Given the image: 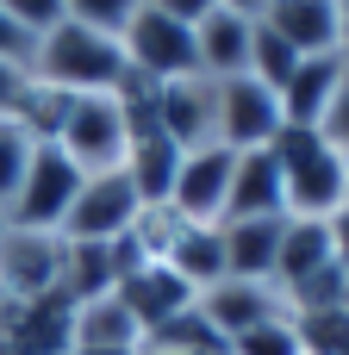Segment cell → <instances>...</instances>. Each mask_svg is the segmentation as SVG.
<instances>
[{"mask_svg": "<svg viewBox=\"0 0 349 355\" xmlns=\"http://www.w3.org/2000/svg\"><path fill=\"white\" fill-rule=\"evenodd\" d=\"M269 156L281 162V187H287V218H331L349 193V156L331 150L318 131L306 125H281Z\"/></svg>", "mask_w": 349, "mask_h": 355, "instance_id": "cell-1", "label": "cell"}, {"mask_svg": "<svg viewBox=\"0 0 349 355\" xmlns=\"http://www.w3.org/2000/svg\"><path fill=\"white\" fill-rule=\"evenodd\" d=\"M25 75L31 81H44V87H62V94H112V81L125 75V50H119V37H100V31H87V25H50L37 44H31V62H25Z\"/></svg>", "mask_w": 349, "mask_h": 355, "instance_id": "cell-2", "label": "cell"}, {"mask_svg": "<svg viewBox=\"0 0 349 355\" xmlns=\"http://www.w3.org/2000/svg\"><path fill=\"white\" fill-rule=\"evenodd\" d=\"M281 131V100L275 87L250 81V75H225L212 81V144H225L231 156L244 150H269Z\"/></svg>", "mask_w": 349, "mask_h": 355, "instance_id": "cell-3", "label": "cell"}, {"mask_svg": "<svg viewBox=\"0 0 349 355\" xmlns=\"http://www.w3.org/2000/svg\"><path fill=\"white\" fill-rule=\"evenodd\" d=\"M75 187H81V168L56 150V144H37L31 150V168L6 206V225H25V231H62L69 206H75Z\"/></svg>", "mask_w": 349, "mask_h": 355, "instance_id": "cell-4", "label": "cell"}, {"mask_svg": "<svg viewBox=\"0 0 349 355\" xmlns=\"http://www.w3.org/2000/svg\"><path fill=\"white\" fill-rule=\"evenodd\" d=\"M56 150H62L81 175L119 168L125 150H131V131H125V112L112 106V94H81V100L69 106V125H62Z\"/></svg>", "mask_w": 349, "mask_h": 355, "instance_id": "cell-5", "label": "cell"}, {"mask_svg": "<svg viewBox=\"0 0 349 355\" xmlns=\"http://www.w3.org/2000/svg\"><path fill=\"white\" fill-rule=\"evenodd\" d=\"M137 212H144V200H137V187L125 181V168L81 175L75 206H69V218H62V237H69V243H112V237H125V231L137 225Z\"/></svg>", "mask_w": 349, "mask_h": 355, "instance_id": "cell-6", "label": "cell"}, {"mask_svg": "<svg viewBox=\"0 0 349 355\" xmlns=\"http://www.w3.org/2000/svg\"><path fill=\"white\" fill-rule=\"evenodd\" d=\"M125 50V69L150 75V81H181V75H200V50H194V25H175L150 6H137V19L125 25L119 37Z\"/></svg>", "mask_w": 349, "mask_h": 355, "instance_id": "cell-7", "label": "cell"}, {"mask_svg": "<svg viewBox=\"0 0 349 355\" xmlns=\"http://www.w3.org/2000/svg\"><path fill=\"white\" fill-rule=\"evenodd\" d=\"M231 168L237 156L225 144H200V150H181V168H175V187L162 206H175L181 225H225V193H231Z\"/></svg>", "mask_w": 349, "mask_h": 355, "instance_id": "cell-8", "label": "cell"}, {"mask_svg": "<svg viewBox=\"0 0 349 355\" xmlns=\"http://www.w3.org/2000/svg\"><path fill=\"white\" fill-rule=\"evenodd\" d=\"M62 281V231H25L6 225L0 231V287L6 300H44Z\"/></svg>", "mask_w": 349, "mask_h": 355, "instance_id": "cell-9", "label": "cell"}, {"mask_svg": "<svg viewBox=\"0 0 349 355\" xmlns=\"http://www.w3.org/2000/svg\"><path fill=\"white\" fill-rule=\"evenodd\" d=\"M194 306H200V318L225 337V349H231L244 331H256V324H269V318H287V300H281L275 281H237V275H225V281H212L206 293H194Z\"/></svg>", "mask_w": 349, "mask_h": 355, "instance_id": "cell-10", "label": "cell"}, {"mask_svg": "<svg viewBox=\"0 0 349 355\" xmlns=\"http://www.w3.org/2000/svg\"><path fill=\"white\" fill-rule=\"evenodd\" d=\"M75 349V306L62 293L44 300H12L0 324V355H69Z\"/></svg>", "mask_w": 349, "mask_h": 355, "instance_id": "cell-11", "label": "cell"}, {"mask_svg": "<svg viewBox=\"0 0 349 355\" xmlns=\"http://www.w3.org/2000/svg\"><path fill=\"white\" fill-rule=\"evenodd\" d=\"M156 131H162L175 150L212 144V75L162 81V94H156Z\"/></svg>", "mask_w": 349, "mask_h": 355, "instance_id": "cell-12", "label": "cell"}, {"mask_svg": "<svg viewBox=\"0 0 349 355\" xmlns=\"http://www.w3.org/2000/svg\"><path fill=\"white\" fill-rule=\"evenodd\" d=\"M225 218H287V187H281V162L269 150H244L231 168V193H225Z\"/></svg>", "mask_w": 349, "mask_h": 355, "instance_id": "cell-13", "label": "cell"}, {"mask_svg": "<svg viewBox=\"0 0 349 355\" xmlns=\"http://www.w3.org/2000/svg\"><path fill=\"white\" fill-rule=\"evenodd\" d=\"M262 25L293 50V56H337V6L331 0H275Z\"/></svg>", "mask_w": 349, "mask_h": 355, "instance_id": "cell-14", "label": "cell"}, {"mask_svg": "<svg viewBox=\"0 0 349 355\" xmlns=\"http://www.w3.org/2000/svg\"><path fill=\"white\" fill-rule=\"evenodd\" d=\"M281 225L287 218H225V275L237 281H275V256H281Z\"/></svg>", "mask_w": 349, "mask_h": 355, "instance_id": "cell-15", "label": "cell"}, {"mask_svg": "<svg viewBox=\"0 0 349 355\" xmlns=\"http://www.w3.org/2000/svg\"><path fill=\"white\" fill-rule=\"evenodd\" d=\"M337 75H343V56H300V69L287 75V87L275 94L281 100V125H306L318 131L331 94H337Z\"/></svg>", "mask_w": 349, "mask_h": 355, "instance_id": "cell-16", "label": "cell"}, {"mask_svg": "<svg viewBox=\"0 0 349 355\" xmlns=\"http://www.w3.org/2000/svg\"><path fill=\"white\" fill-rule=\"evenodd\" d=\"M112 293L131 306V318H137L144 331H156L162 318H175V312H187V306H194V287H187V281H175V275H169V262H144V268H137V275H125Z\"/></svg>", "mask_w": 349, "mask_h": 355, "instance_id": "cell-17", "label": "cell"}, {"mask_svg": "<svg viewBox=\"0 0 349 355\" xmlns=\"http://www.w3.org/2000/svg\"><path fill=\"white\" fill-rule=\"evenodd\" d=\"M250 19H237V12H206L200 25H194V50H200V75H212V81H225V75H244L250 69Z\"/></svg>", "mask_w": 349, "mask_h": 355, "instance_id": "cell-18", "label": "cell"}, {"mask_svg": "<svg viewBox=\"0 0 349 355\" xmlns=\"http://www.w3.org/2000/svg\"><path fill=\"white\" fill-rule=\"evenodd\" d=\"M75 349H119L137 355L144 349V324L131 318V306L119 293H100L87 306H75Z\"/></svg>", "mask_w": 349, "mask_h": 355, "instance_id": "cell-19", "label": "cell"}, {"mask_svg": "<svg viewBox=\"0 0 349 355\" xmlns=\"http://www.w3.org/2000/svg\"><path fill=\"white\" fill-rule=\"evenodd\" d=\"M337 256H331V225L325 218H287L281 225V256H275V287L287 293V287H300V281H312L318 268H331Z\"/></svg>", "mask_w": 349, "mask_h": 355, "instance_id": "cell-20", "label": "cell"}, {"mask_svg": "<svg viewBox=\"0 0 349 355\" xmlns=\"http://www.w3.org/2000/svg\"><path fill=\"white\" fill-rule=\"evenodd\" d=\"M119 168H125V181L137 187V200H144V206H162V200H169V187H175L181 150H175V144H169L162 131H137Z\"/></svg>", "mask_w": 349, "mask_h": 355, "instance_id": "cell-21", "label": "cell"}, {"mask_svg": "<svg viewBox=\"0 0 349 355\" xmlns=\"http://www.w3.org/2000/svg\"><path fill=\"white\" fill-rule=\"evenodd\" d=\"M169 275L175 281H187L194 293H206L212 281H225V237H219V225H187L175 243H169Z\"/></svg>", "mask_w": 349, "mask_h": 355, "instance_id": "cell-22", "label": "cell"}, {"mask_svg": "<svg viewBox=\"0 0 349 355\" xmlns=\"http://www.w3.org/2000/svg\"><path fill=\"white\" fill-rule=\"evenodd\" d=\"M69 106H75V94H62V87H44V81H31L25 75V87H19V100H12V125L31 137V144H56L62 137V125H69Z\"/></svg>", "mask_w": 349, "mask_h": 355, "instance_id": "cell-23", "label": "cell"}, {"mask_svg": "<svg viewBox=\"0 0 349 355\" xmlns=\"http://www.w3.org/2000/svg\"><path fill=\"white\" fill-rule=\"evenodd\" d=\"M56 293L69 306H87V300L112 293V250L106 243H69L62 237V281H56Z\"/></svg>", "mask_w": 349, "mask_h": 355, "instance_id": "cell-24", "label": "cell"}, {"mask_svg": "<svg viewBox=\"0 0 349 355\" xmlns=\"http://www.w3.org/2000/svg\"><path fill=\"white\" fill-rule=\"evenodd\" d=\"M144 349H194V355H231L225 349V337L200 318V306H187V312H175V318H162L156 331H144ZM137 349V355H144Z\"/></svg>", "mask_w": 349, "mask_h": 355, "instance_id": "cell-25", "label": "cell"}, {"mask_svg": "<svg viewBox=\"0 0 349 355\" xmlns=\"http://www.w3.org/2000/svg\"><path fill=\"white\" fill-rule=\"evenodd\" d=\"M293 318V337H300V355H349V312L331 306V312H287Z\"/></svg>", "mask_w": 349, "mask_h": 355, "instance_id": "cell-26", "label": "cell"}, {"mask_svg": "<svg viewBox=\"0 0 349 355\" xmlns=\"http://www.w3.org/2000/svg\"><path fill=\"white\" fill-rule=\"evenodd\" d=\"M293 69H300V56H293V50H287V44H281V37L269 31V25H256V31H250V69H244V75L281 94Z\"/></svg>", "mask_w": 349, "mask_h": 355, "instance_id": "cell-27", "label": "cell"}, {"mask_svg": "<svg viewBox=\"0 0 349 355\" xmlns=\"http://www.w3.org/2000/svg\"><path fill=\"white\" fill-rule=\"evenodd\" d=\"M144 0H62V19L69 25H87L100 37H125V25L137 19Z\"/></svg>", "mask_w": 349, "mask_h": 355, "instance_id": "cell-28", "label": "cell"}, {"mask_svg": "<svg viewBox=\"0 0 349 355\" xmlns=\"http://www.w3.org/2000/svg\"><path fill=\"white\" fill-rule=\"evenodd\" d=\"M31 137L12 125V119H0V212L12 206V193H19V181H25V168H31Z\"/></svg>", "mask_w": 349, "mask_h": 355, "instance_id": "cell-29", "label": "cell"}, {"mask_svg": "<svg viewBox=\"0 0 349 355\" xmlns=\"http://www.w3.org/2000/svg\"><path fill=\"white\" fill-rule=\"evenodd\" d=\"M231 355H300V337H293V318H269L256 331H244Z\"/></svg>", "mask_w": 349, "mask_h": 355, "instance_id": "cell-30", "label": "cell"}, {"mask_svg": "<svg viewBox=\"0 0 349 355\" xmlns=\"http://www.w3.org/2000/svg\"><path fill=\"white\" fill-rule=\"evenodd\" d=\"M0 12H6V19L25 31L31 44H37L50 25H62V0H0Z\"/></svg>", "mask_w": 349, "mask_h": 355, "instance_id": "cell-31", "label": "cell"}, {"mask_svg": "<svg viewBox=\"0 0 349 355\" xmlns=\"http://www.w3.org/2000/svg\"><path fill=\"white\" fill-rule=\"evenodd\" d=\"M318 137H325L331 150H343V156H349V62H343V75H337V94H331L325 119H318Z\"/></svg>", "mask_w": 349, "mask_h": 355, "instance_id": "cell-32", "label": "cell"}, {"mask_svg": "<svg viewBox=\"0 0 349 355\" xmlns=\"http://www.w3.org/2000/svg\"><path fill=\"white\" fill-rule=\"evenodd\" d=\"M150 12H162V19H175V25H200L206 12H212V0H144Z\"/></svg>", "mask_w": 349, "mask_h": 355, "instance_id": "cell-33", "label": "cell"}, {"mask_svg": "<svg viewBox=\"0 0 349 355\" xmlns=\"http://www.w3.org/2000/svg\"><path fill=\"white\" fill-rule=\"evenodd\" d=\"M0 62H19V69L31 62V37H25V31H19L6 12H0Z\"/></svg>", "mask_w": 349, "mask_h": 355, "instance_id": "cell-34", "label": "cell"}, {"mask_svg": "<svg viewBox=\"0 0 349 355\" xmlns=\"http://www.w3.org/2000/svg\"><path fill=\"white\" fill-rule=\"evenodd\" d=\"M325 225H331V256H337V268L349 275V206H337Z\"/></svg>", "mask_w": 349, "mask_h": 355, "instance_id": "cell-35", "label": "cell"}, {"mask_svg": "<svg viewBox=\"0 0 349 355\" xmlns=\"http://www.w3.org/2000/svg\"><path fill=\"white\" fill-rule=\"evenodd\" d=\"M19 87H25V69H19V62H0V119L12 112V100H19Z\"/></svg>", "mask_w": 349, "mask_h": 355, "instance_id": "cell-36", "label": "cell"}, {"mask_svg": "<svg viewBox=\"0 0 349 355\" xmlns=\"http://www.w3.org/2000/svg\"><path fill=\"white\" fill-rule=\"evenodd\" d=\"M219 12H237V19H250V25H262V12L275 6V0H212Z\"/></svg>", "mask_w": 349, "mask_h": 355, "instance_id": "cell-37", "label": "cell"}, {"mask_svg": "<svg viewBox=\"0 0 349 355\" xmlns=\"http://www.w3.org/2000/svg\"><path fill=\"white\" fill-rule=\"evenodd\" d=\"M337 6V56L349 62V0H331Z\"/></svg>", "mask_w": 349, "mask_h": 355, "instance_id": "cell-38", "label": "cell"}, {"mask_svg": "<svg viewBox=\"0 0 349 355\" xmlns=\"http://www.w3.org/2000/svg\"><path fill=\"white\" fill-rule=\"evenodd\" d=\"M6 312H12V300H6V287H0V324H6Z\"/></svg>", "mask_w": 349, "mask_h": 355, "instance_id": "cell-39", "label": "cell"}, {"mask_svg": "<svg viewBox=\"0 0 349 355\" xmlns=\"http://www.w3.org/2000/svg\"><path fill=\"white\" fill-rule=\"evenodd\" d=\"M69 355H119V349H69Z\"/></svg>", "mask_w": 349, "mask_h": 355, "instance_id": "cell-40", "label": "cell"}, {"mask_svg": "<svg viewBox=\"0 0 349 355\" xmlns=\"http://www.w3.org/2000/svg\"><path fill=\"white\" fill-rule=\"evenodd\" d=\"M0 231H6V212H0Z\"/></svg>", "mask_w": 349, "mask_h": 355, "instance_id": "cell-41", "label": "cell"}, {"mask_svg": "<svg viewBox=\"0 0 349 355\" xmlns=\"http://www.w3.org/2000/svg\"><path fill=\"white\" fill-rule=\"evenodd\" d=\"M343 206H349V193H343Z\"/></svg>", "mask_w": 349, "mask_h": 355, "instance_id": "cell-42", "label": "cell"}]
</instances>
